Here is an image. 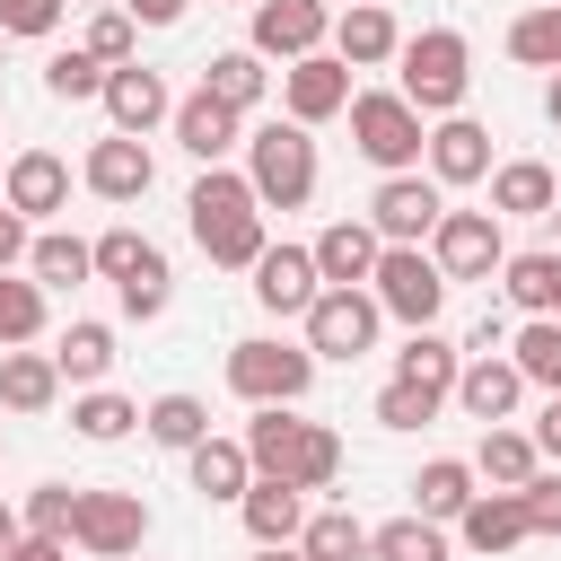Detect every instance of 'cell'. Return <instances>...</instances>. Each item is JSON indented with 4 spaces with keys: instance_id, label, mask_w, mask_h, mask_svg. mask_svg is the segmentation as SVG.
Here are the masks:
<instances>
[{
    "instance_id": "obj_1",
    "label": "cell",
    "mask_w": 561,
    "mask_h": 561,
    "mask_svg": "<svg viewBox=\"0 0 561 561\" xmlns=\"http://www.w3.org/2000/svg\"><path fill=\"white\" fill-rule=\"evenodd\" d=\"M184 219H193V245H202L210 263H228V272H254V254L272 245V237H263L254 184L228 175V167H202V184L184 193Z\"/></svg>"
},
{
    "instance_id": "obj_2",
    "label": "cell",
    "mask_w": 561,
    "mask_h": 561,
    "mask_svg": "<svg viewBox=\"0 0 561 561\" xmlns=\"http://www.w3.org/2000/svg\"><path fill=\"white\" fill-rule=\"evenodd\" d=\"M394 61H403V88H394V96H403L412 114H456V105H465V88H473V53H465V35H456V26L412 35Z\"/></svg>"
},
{
    "instance_id": "obj_3",
    "label": "cell",
    "mask_w": 561,
    "mask_h": 561,
    "mask_svg": "<svg viewBox=\"0 0 561 561\" xmlns=\"http://www.w3.org/2000/svg\"><path fill=\"white\" fill-rule=\"evenodd\" d=\"M245 184H254L263 210H298L316 193V140H307V123H263L245 140Z\"/></svg>"
},
{
    "instance_id": "obj_4",
    "label": "cell",
    "mask_w": 561,
    "mask_h": 561,
    "mask_svg": "<svg viewBox=\"0 0 561 561\" xmlns=\"http://www.w3.org/2000/svg\"><path fill=\"white\" fill-rule=\"evenodd\" d=\"M88 254H96V272L114 280V298H123V316H140V324H149V316H167V298H175V280H167V254H158V245H149L140 228H105V237H96Z\"/></svg>"
},
{
    "instance_id": "obj_5",
    "label": "cell",
    "mask_w": 561,
    "mask_h": 561,
    "mask_svg": "<svg viewBox=\"0 0 561 561\" xmlns=\"http://www.w3.org/2000/svg\"><path fill=\"white\" fill-rule=\"evenodd\" d=\"M342 114H351V140H359L368 167H386V175H412V167H421V140H430V131H421V114H412L394 88H368V96H351Z\"/></svg>"
},
{
    "instance_id": "obj_6",
    "label": "cell",
    "mask_w": 561,
    "mask_h": 561,
    "mask_svg": "<svg viewBox=\"0 0 561 561\" xmlns=\"http://www.w3.org/2000/svg\"><path fill=\"white\" fill-rule=\"evenodd\" d=\"M368 298H377V316H403L412 333H430L438 307H447V280H438V263L421 245H386L377 272H368Z\"/></svg>"
},
{
    "instance_id": "obj_7",
    "label": "cell",
    "mask_w": 561,
    "mask_h": 561,
    "mask_svg": "<svg viewBox=\"0 0 561 561\" xmlns=\"http://www.w3.org/2000/svg\"><path fill=\"white\" fill-rule=\"evenodd\" d=\"M228 386H237L254 412H263V403H298V394L316 386V351H298V342H263V333H254V342L228 351Z\"/></svg>"
},
{
    "instance_id": "obj_8",
    "label": "cell",
    "mask_w": 561,
    "mask_h": 561,
    "mask_svg": "<svg viewBox=\"0 0 561 561\" xmlns=\"http://www.w3.org/2000/svg\"><path fill=\"white\" fill-rule=\"evenodd\" d=\"M149 535V500L140 491H79V517H70V543L96 552V561H131Z\"/></svg>"
},
{
    "instance_id": "obj_9",
    "label": "cell",
    "mask_w": 561,
    "mask_h": 561,
    "mask_svg": "<svg viewBox=\"0 0 561 561\" xmlns=\"http://www.w3.org/2000/svg\"><path fill=\"white\" fill-rule=\"evenodd\" d=\"M430 263H438V280H491V272L508 263L500 219H491V210H447V219L430 228Z\"/></svg>"
},
{
    "instance_id": "obj_10",
    "label": "cell",
    "mask_w": 561,
    "mask_h": 561,
    "mask_svg": "<svg viewBox=\"0 0 561 561\" xmlns=\"http://www.w3.org/2000/svg\"><path fill=\"white\" fill-rule=\"evenodd\" d=\"M377 298L368 289H316V307H307V351L316 359H359L368 342H377Z\"/></svg>"
},
{
    "instance_id": "obj_11",
    "label": "cell",
    "mask_w": 561,
    "mask_h": 561,
    "mask_svg": "<svg viewBox=\"0 0 561 561\" xmlns=\"http://www.w3.org/2000/svg\"><path fill=\"white\" fill-rule=\"evenodd\" d=\"M438 219H447V202H438L430 175H386V184L368 193V228H377V245H421Z\"/></svg>"
},
{
    "instance_id": "obj_12",
    "label": "cell",
    "mask_w": 561,
    "mask_h": 561,
    "mask_svg": "<svg viewBox=\"0 0 561 561\" xmlns=\"http://www.w3.org/2000/svg\"><path fill=\"white\" fill-rule=\"evenodd\" d=\"M324 35H333V9H324V0H254V44H245V53H263V61H307Z\"/></svg>"
},
{
    "instance_id": "obj_13",
    "label": "cell",
    "mask_w": 561,
    "mask_h": 561,
    "mask_svg": "<svg viewBox=\"0 0 561 561\" xmlns=\"http://www.w3.org/2000/svg\"><path fill=\"white\" fill-rule=\"evenodd\" d=\"M280 96H289V123H333V114L351 105V61L307 53V61L280 70Z\"/></svg>"
},
{
    "instance_id": "obj_14",
    "label": "cell",
    "mask_w": 561,
    "mask_h": 561,
    "mask_svg": "<svg viewBox=\"0 0 561 561\" xmlns=\"http://www.w3.org/2000/svg\"><path fill=\"white\" fill-rule=\"evenodd\" d=\"M421 158H430V184H438V193H447V184H482V175H491V131L465 123V114H447V123L421 140Z\"/></svg>"
},
{
    "instance_id": "obj_15",
    "label": "cell",
    "mask_w": 561,
    "mask_h": 561,
    "mask_svg": "<svg viewBox=\"0 0 561 561\" xmlns=\"http://www.w3.org/2000/svg\"><path fill=\"white\" fill-rule=\"evenodd\" d=\"M316 289H324V280H316V254H307V245H263V254H254V298H263L272 316H307Z\"/></svg>"
},
{
    "instance_id": "obj_16",
    "label": "cell",
    "mask_w": 561,
    "mask_h": 561,
    "mask_svg": "<svg viewBox=\"0 0 561 561\" xmlns=\"http://www.w3.org/2000/svg\"><path fill=\"white\" fill-rule=\"evenodd\" d=\"M79 175H88V193H96V202H140V193H149V175H158V158H149L131 131H114V140H96V149H88V167H79Z\"/></svg>"
},
{
    "instance_id": "obj_17",
    "label": "cell",
    "mask_w": 561,
    "mask_h": 561,
    "mask_svg": "<svg viewBox=\"0 0 561 561\" xmlns=\"http://www.w3.org/2000/svg\"><path fill=\"white\" fill-rule=\"evenodd\" d=\"M0 193H9V210H18V219H53V210L70 202V167H61L53 149H18V158H9V175H0Z\"/></svg>"
},
{
    "instance_id": "obj_18",
    "label": "cell",
    "mask_w": 561,
    "mask_h": 561,
    "mask_svg": "<svg viewBox=\"0 0 561 561\" xmlns=\"http://www.w3.org/2000/svg\"><path fill=\"white\" fill-rule=\"evenodd\" d=\"M307 254H316V280H324V289H359V280L377 272V254H386V245H377V228H368V219H333Z\"/></svg>"
},
{
    "instance_id": "obj_19",
    "label": "cell",
    "mask_w": 561,
    "mask_h": 561,
    "mask_svg": "<svg viewBox=\"0 0 561 561\" xmlns=\"http://www.w3.org/2000/svg\"><path fill=\"white\" fill-rule=\"evenodd\" d=\"M105 114H114V131H149V123H167L175 114V96H167V79L158 70H140V61H123V70H105Z\"/></svg>"
},
{
    "instance_id": "obj_20",
    "label": "cell",
    "mask_w": 561,
    "mask_h": 561,
    "mask_svg": "<svg viewBox=\"0 0 561 561\" xmlns=\"http://www.w3.org/2000/svg\"><path fill=\"white\" fill-rule=\"evenodd\" d=\"M552 202H561V184H552L543 158H508V167H491V219H552Z\"/></svg>"
},
{
    "instance_id": "obj_21",
    "label": "cell",
    "mask_w": 561,
    "mask_h": 561,
    "mask_svg": "<svg viewBox=\"0 0 561 561\" xmlns=\"http://www.w3.org/2000/svg\"><path fill=\"white\" fill-rule=\"evenodd\" d=\"M517 394H526V377H517V368H508L500 351H491V359H465V368H456V403H465V412H473L482 430H500V421L517 412Z\"/></svg>"
},
{
    "instance_id": "obj_22",
    "label": "cell",
    "mask_w": 561,
    "mask_h": 561,
    "mask_svg": "<svg viewBox=\"0 0 561 561\" xmlns=\"http://www.w3.org/2000/svg\"><path fill=\"white\" fill-rule=\"evenodd\" d=\"M394 53H403V35H394L386 0H368V9H342V18H333V61H351V70H377V61H394Z\"/></svg>"
},
{
    "instance_id": "obj_23",
    "label": "cell",
    "mask_w": 561,
    "mask_h": 561,
    "mask_svg": "<svg viewBox=\"0 0 561 561\" xmlns=\"http://www.w3.org/2000/svg\"><path fill=\"white\" fill-rule=\"evenodd\" d=\"M237 508H245V535H254V543H298V526H307V491H289V482H272V473H254Z\"/></svg>"
},
{
    "instance_id": "obj_24",
    "label": "cell",
    "mask_w": 561,
    "mask_h": 561,
    "mask_svg": "<svg viewBox=\"0 0 561 561\" xmlns=\"http://www.w3.org/2000/svg\"><path fill=\"white\" fill-rule=\"evenodd\" d=\"M473 508V465H456V456H430L421 473H412V517H430V526H456Z\"/></svg>"
},
{
    "instance_id": "obj_25",
    "label": "cell",
    "mask_w": 561,
    "mask_h": 561,
    "mask_svg": "<svg viewBox=\"0 0 561 561\" xmlns=\"http://www.w3.org/2000/svg\"><path fill=\"white\" fill-rule=\"evenodd\" d=\"M456 535H465V552H508V543H526V508H517V491H473V508L456 517Z\"/></svg>"
},
{
    "instance_id": "obj_26",
    "label": "cell",
    "mask_w": 561,
    "mask_h": 561,
    "mask_svg": "<svg viewBox=\"0 0 561 561\" xmlns=\"http://www.w3.org/2000/svg\"><path fill=\"white\" fill-rule=\"evenodd\" d=\"M175 140H184V149H193L202 167H219V158L237 149V114H228V105H219L210 88H193V96L175 105Z\"/></svg>"
},
{
    "instance_id": "obj_27",
    "label": "cell",
    "mask_w": 561,
    "mask_h": 561,
    "mask_svg": "<svg viewBox=\"0 0 561 561\" xmlns=\"http://www.w3.org/2000/svg\"><path fill=\"white\" fill-rule=\"evenodd\" d=\"M456 368H465V351H447L438 333H412V342L394 351V386H412V394H430V403L456 394Z\"/></svg>"
},
{
    "instance_id": "obj_28",
    "label": "cell",
    "mask_w": 561,
    "mask_h": 561,
    "mask_svg": "<svg viewBox=\"0 0 561 561\" xmlns=\"http://www.w3.org/2000/svg\"><path fill=\"white\" fill-rule=\"evenodd\" d=\"M500 289H508V307H526V316H561V254H552V245L508 254V263H500Z\"/></svg>"
},
{
    "instance_id": "obj_29",
    "label": "cell",
    "mask_w": 561,
    "mask_h": 561,
    "mask_svg": "<svg viewBox=\"0 0 561 561\" xmlns=\"http://www.w3.org/2000/svg\"><path fill=\"white\" fill-rule=\"evenodd\" d=\"M53 394H61L53 351H0V403L9 412H53Z\"/></svg>"
},
{
    "instance_id": "obj_30",
    "label": "cell",
    "mask_w": 561,
    "mask_h": 561,
    "mask_svg": "<svg viewBox=\"0 0 561 561\" xmlns=\"http://www.w3.org/2000/svg\"><path fill=\"white\" fill-rule=\"evenodd\" d=\"M202 88L228 105V114H245V105H263V88H272V70H263V53H210V70H202Z\"/></svg>"
},
{
    "instance_id": "obj_31",
    "label": "cell",
    "mask_w": 561,
    "mask_h": 561,
    "mask_svg": "<svg viewBox=\"0 0 561 561\" xmlns=\"http://www.w3.org/2000/svg\"><path fill=\"white\" fill-rule=\"evenodd\" d=\"M342 473V438L324 430V421H298V438H289V465H280V482L289 491H324Z\"/></svg>"
},
{
    "instance_id": "obj_32",
    "label": "cell",
    "mask_w": 561,
    "mask_h": 561,
    "mask_svg": "<svg viewBox=\"0 0 561 561\" xmlns=\"http://www.w3.org/2000/svg\"><path fill=\"white\" fill-rule=\"evenodd\" d=\"M140 430H149L158 447H184V456H193V447L210 438V403H202V394H158V403L140 412Z\"/></svg>"
},
{
    "instance_id": "obj_33",
    "label": "cell",
    "mask_w": 561,
    "mask_h": 561,
    "mask_svg": "<svg viewBox=\"0 0 561 561\" xmlns=\"http://www.w3.org/2000/svg\"><path fill=\"white\" fill-rule=\"evenodd\" d=\"M245 482H254V465H245L237 438H202L193 447V491L202 500H245Z\"/></svg>"
},
{
    "instance_id": "obj_34",
    "label": "cell",
    "mask_w": 561,
    "mask_h": 561,
    "mask_svg": "<svg viewBox=\"0 0 561 561\" xmlns=\"http://www.w3.org/2000/svg\"><path fill=\"white\" fill-rule=\"evenodd\" d=\"M368 561H447V526H430V517H386V526H368Z\"/></svg>"
},
{
    "instance_id": "obj_35",
    "label": "cell",
    "mask_w": 561,
    "mask_h": 561,
    "mask_svg": "<svg viewBox=\"0 0 561 561\" xmlns=\"http://www.w3.org/2000/svg\"><path fill=\"white\" fill-rule=\"evenodd\" d=\"M508 368L526 386H552L561 394V316H526V333L508 342Z\"/></svg>"
},
{
    "instance_id": "obj_36",
    "label": "cell",
    "mask_w": 561,
    "mask_h": 561,
    "mask_svg": "<svg viewBox=\"0 0 561 561\" xmlns=\"http://www.w3.org/2000/svg\"><path fill=\"white\" fill-rule=\"evenodd\" d=\"M26 272H35V289H79V280L96 272V254H88L79 237H61V228H53V237H35V245H26Z\"/></svg>"
},
{
    "instance_id": "obj_37",
    "label": "cell",
    "mask_w": 561,
    "mask_h": 561,
    "mask_svg": "<svg viewBox=\"0 0 561 561\" xmlns=\"http://www.w3.org/2000/svg\"><path fill=\"white\" fill-rule=\"evenodd\" d=\"M53 368H61L70 386H96V377L114 368V324H70V333L53 342Z\"/></svg>"
},
{
    "instance_id": "obj_38",
    "label": "cell",
    "mask_w": 561,
    "mask_h": 561,
    "mask_svg": "<svg viewBox=\"0 0 561 561\" xmlns=\"http://www.w3.org/2000/svg\"><path fill=\"white\" fill-rule=\"evenodd\" d=\"M298 552H307V561H368V526H359L351 508H324V517L298 526Z\"/></svg>"
},
{
    "instance_id": "obj_39",
    "label": "cell",
    "mask_w": 561,
    "mask_h": 561,
    "mask_svg": "<svg viewBox=\"0 0 561 561\" xmlns=\"http://www.w3.org/2000/svg\"><path fill=\"white\" fill-rule=\"evenodd\" d=\"M473 473H482L491 491H517V482L535 473V438H526V430H482V456H473Z\"/></svg>"
},
{
    "instance_id": "obj_40",
    "label": "cell",
    "mask_w": 561,
    "mask_h": 561,
    "mask_svg": "<svg viewBox=\"0 0 561 561\" xmlns=\"http://www.w3.org/2000/svg\"><path fill=\"white\" fill-rule=\"evenodd\" d=\"M131 421H140V403H131V394H105V386H88V394L70 403V430H79V438H96V447H114Z\"/></svg>"
},
{
    "instance_id": "obj_41",
    "label": "cell",
    "mask_w": 561,
    "mask_h": 561,
    "mask_svg": "<svg viewBox=\"0 0 561 561\" xmlns=\"http://www.w3.org/2000/svg\"><path fill=\"white\" fill-rule=\"evenodd\" d=\"M508 53H517L526 70H561V0H543V9H526V18L508 26Z\"/></svg>"
},
{
    "instance_id": "obj_42",
    "label": "cell",
    "mask_w": 561,
    "mask_h": 561,
    "mask_svg": "<svg viewBox=\"0 0 561 561\" xmlns=\"http://www.w3.org/2000/svg\"><path fill=\"white\" fill-rule=\"evenodd\" d=\"M70 517H79V491H70V482H35L26 508H18V526L44 535V543H70Z\"/></svg>"
},
{
    "instance_id": "obj_43",
    "label": "cell",
    "mask_w": 561,
    "mask_h": 561,
    "mask_svg": "<svg viewBox=\"0 0 561 561\" xmlns=\"http://www.w3.org/2000/svg\"><path fill=\"white\" fill-rule=\"evenodd\" d=\"M35 333H44V289L18 280V272H0V351H18Z\"/></svg>"
},
{
    "instance_id": "obj_44",
    "label": "cell",
    "mask_w": 561,
    "mask_h": 561,
    "mask_svg": "<svg viewBox=\"0 0 561 561\" xmlns=\"http://www.w3.org/2000/svg\"><path fill=\"white\" fill-rule=\"evenodd\" d=\"M44 88H53L61 105H88V96H105V61H96L88 44H79V53H53V61H44Z\"/></svg>"
},
{
    "instance_id": "obj_45",
    "label": "cell",
    "mask_w": 561,
    "mask_h": 561,
    "mask_svg": "<svg viewBox=\"0 0 561 561\" xmlns=\"http://www.w3.org/2000/svg\"><path fill=\"white\" fill-rule=\"evenodd\" d=\"M131 44H140L131 9H96V26H88V53H96L105 70H123V61H131Z\"/></svg>"
},
{
    "instance_id": "obj_46",
    "label": "cell",
    "mask_w": 561,
    "mask_h": 561,
    "mask_svg": "<svg viewBox=\"0 0 561 561\" xmlns=\"http://www.w3.org/2000/svg\"><path fill=\"white\" fill-rule=\"evenodd\" d=\"M517 508H526V535H561V473H526Z\"/></svg>"
},
{
    "instance_id": "obj_47",
    "label": "cell",
    "mask_w": 561,
    "mask_h": 561,
    "mask_svg": "<svg viewBox=\"0 0 561 561\" xmlns=\"http://www.w3.org/2000/svg\"><path fill=\"white\" fill-rule=\"evenodd\" d=\"M430 412H438V403H430V394H412V386H394V377H386V386H377V421H386V430H421V421H430Z\"/></svg>"
},
{
    "instance_id": "obj_48",
    "label": "cell",
    "mask_w": 561,
    "mask_h": 561,
    "mask_svg": "<svg viewBox=\"0 0 561 561\" xmlns=\"http://www.w3.org/2000/svg\"><path fill=\"white\" fill-rule=\"evenodd\" d=\"M70 0H0V35H53Z\"/></svg>"
},
{
    "instance_id": "obj_49",
    "label": "cell",
    "mask_w": 561,
    "mask_h": 561,
    "mask_svg": "<svg viewBox=\"0 0 561 561\" xmlns=\"http://www.w3.org/2000/svg\"><path fill=\"white\" fill-rule=\"evenodd\" d=\"M26 245H35V237H26V219L0 202V272H9V263H26Z\"/></svg>"
},
{
    "instance_id": "obj_50",
    "label": "cell",
    "mask_w": 561,
    "mask_h": 561,
    "mask_svg": "<svg viewBox=\"0 0 561 561\" xmlns=\"http://www.w3.org/2000/svg\"><path fill=\"white\" fill-rule=\"evenodd\" d=\"M500 342H508V316H491V307H482V324H473V333H465V351H473V359H491V351H500Z\"/></svg>"
},
{
    "instance_id": "obj_51",
    "label": "cell",
    "mask_w": 561,
    "mask_h": 561,
    "mask_svg": "<svg viewBox=\"0 0 561 561\" xmlns=\"http://www.w3.org/2000/svg\"><path fill=\"white\" fill-rule=\"evenodd\" d=\"M131 9V26H175L184 18V0H123Z\"/></svg>"
},
{
    "instance_id": "obj_52",
    "label": "cell",
    "mask_w": 561,
    "mask_h": 561,
    "mask_svg": "<svg viewBox=\"0 0 561 561\" xmlns=\"http://www.w3.org/2000/svg\"><path fill=\"white\" fill-rule=\"evenodd\" d=\"M9 561H70V543H44V535H18Z\"/></svg>"
},
{
    "instance_id": "obj_53",
    "label": "cell",
    "mask_w": 561,
    "mask_h": 561,
    "mask_svg": "<svg viewBox=\"0 0 561 561\" xmlns=\"http://www.w3.org/2000/svg\"><path fill=\"white\" fill-rule=\"evenodd\" d=\"M535 456H561V394H552L543 421H535Z\"/></svg>"
},
{
    "instance_id": "obj_54",
    "label": "cell",
    "mask_w": 561,
    "mask_h": 561,
    "mask_svg": "<svg viewBox=\"0 0 561 561\" xmlns=\"http://www.w3.org/2000/svg\"><path fill=\"white\" fill-rule=\"evenodd\" d=\"M26 526H18V508H0V561H9V543H18Z\"/></svg>"
},
{
    "instance_id": "obj_55",
    "label": "cell",
    "mask_w": 561,
    "mask_h": 561,
    "mask_svg": "<svg viewBox=\"0 0 561 561\" xmlns=\"http://www.w3.org/2000/svg\"><path fill=\"white\" fill-rule=\"evenodd\" d=\"M254 561H307V552H289V543H254Z\"/></svg>"
},
{
    "instance_id": "obj_56",
    "label": "cell",
    "mask_w": 561,
    "mask_h": 561,
    "mask_svg": "<svg viewBox=\"0 0 561 561\" xmlns=\"http://www.w3.org/2000/svg\"><path fill=\"white\" fill-rule=\"evenodd\" d=\"M543 114H552V123H561V70H552V88H543Z\"/></svg>"
},
{
    "instance_id": "obj_57",
    "label": "cell",
    "mask_w": 561,
    "mask_h": 561,
    "mask_svg": "<svg viewBox=\"0 0 561 561\" xmlns=\"http://www.w3.org/2000/svg\"><path fill=\"white\" fill-rule=\"evenodd\" d=\"M552 237H561V202H552Z\"/></svg>"
},
{
    "instance_id": "obj_58",
    "label": "cell",
    "mask_w": 561,
    "mask_h": 561,
    "mask_svg": "<svg viewBox=\"0 0 561 561\" xmlns=\"http://www.w3.org/2000/svg\"><path fill=\"white\" fill-rule=\"evenodd\" d=\"M96 9H123V0H96Z\"/></svg>"
},
{
    "instance_id": "obj_59",
    "label": "cell",
    "mask_w": 561,
    "mask_h": 561,
    "mask_svg": "<svg viewBox=\"0 0 561 561\" xmlns=\"http://www.w3.org/2000/svg\"><path fill=\"white\" fill-rule=\"evenodd\" d=\"M351 9H368V0H351Z\"/></svg>"
},
{
    "instance_id": "obj_60",
    "label": "cell",
    "mask_w": 561,
    "mask_h": 561,
    "mask_svg": "<svg viewBox=\"0 0 561 561\" xmlns=\"http://www.w3.org/2000/svg\"><path fill=\"white\" fill-rule=\"evenodd\" d=\"M0 202H9V193H0Z\"/></svg>"
},
{
    "instance_id": "obj_61",
    "label": "cell",
    "mask_w": 561,
    "mask_h": 561,
    "mask_svg": "<svg viewBox=\"0 0 561 561\" xmlns=\"http://www.w3.org/2000/svg\"><path fill=\"white\" fill-rule=\"evenodd\" d=\"M0 44H9V35H0Z\"/></svg>"
},
{
    "instance_id": "obj_62",
    "label": "cell",
    "mask_w": 561,
    "mask_h": 561,
    "mask_svg": "<svg viewBox=\"0 0 561 561\" xmlns=\"http://www.w3.org/2000/svg\"><path fill=\"white\" fill-rule=\"evenodd\" d=\"M131 561H140V552H131Z\"/></svg>"
}]
</instances>
